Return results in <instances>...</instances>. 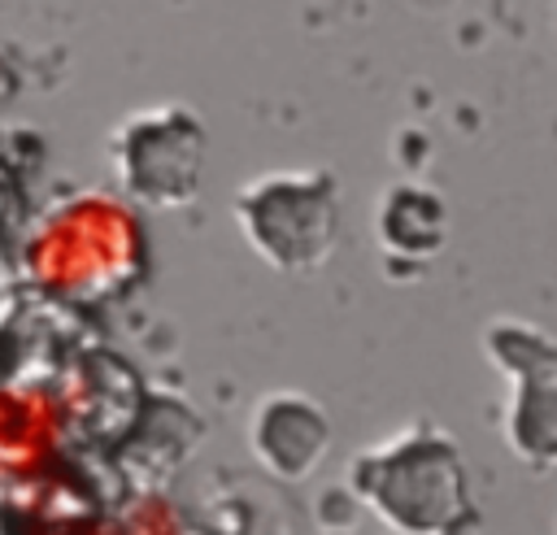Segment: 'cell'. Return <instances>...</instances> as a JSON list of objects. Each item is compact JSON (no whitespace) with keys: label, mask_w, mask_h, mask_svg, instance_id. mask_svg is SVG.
Masks as SVG:
<instances>
[{"label":"cell","mask_w":557,"mask_h":535,"mask_svg":"<svg viewBox=\"0 0 557 535\" xmlns=\"http://www.w3.org/2000/svg\"><path fill=\"white\" fill-rule=\"evenodd\" d=\"M348 492L400 535H453L474 518L461 448L431 422H409L357 448Z\"/></svg>","instance_id":"1"},{"label":"cell","mask_w":557,"mask_h":535,"mask_svg":"<svg viewBox=\"0 0 557 535\" xmlns=\"http://www.w3.org/2000/svg\"><path fill=\"white\" fill-rule=\"evenodd\" d=\"M248 452L270 478L305 483L331 452V418L309 391H265L248 409Z\"/></svg>","instance_id":"5"},{"label":"cell","mask_w":557,"mask_h":535,"mask_svg":"<svg viewBox=\"0 0 557 535\" xmlns=\"http://www.w3.org/2000/svg\"><path fill=\"white\" fill-rule=\"evenodd\" d=\"M235 226L252 257L278 274H313L339 239V183L331 170H265L235 191Z\"/></svg>","instance_id":"2"},{"label":"cell","mask_w":557,"mask_h":535,"mask_svg":"<svg viewBox=\"0 0 557 535\" xmlns=\"http://www.w3.org/2000/svg\"><path fill=\"white\" fill-rule=\"evenodd\" d=\"M205 122L178 104H144L126 113L109 135V165L131 204L174 213L200 196L205 183Z\"/></svg>","instance_id":"3"},{"label":"cell","mask_w":557,"mask_h":535,"mask_svg":"<svg viewBox=\"0 0 557 535\" xmlns=\"http://www.w3.org/2000/svg\"><path fill=\"white\" fill-rule=\"evenodd\" d=\"M122 535H187L178 509L161 496H144L131 505L126 522H122Z\"/></svg>","instance_id":"9"},{"label":"cell","mask_w":557,"mask_h":535,"mask_svg":"<svg viewBox=\"0 0 557 535\" xmlns=\"http://www.w3.org/2000/svg\"><path fill=\"white\" fill-rule=\"evenodd\" d=\"M448 200L444 191L418 183V178H396L383 196H379V213H374V235L383 244L387 261L400 265H426L444 252L448 244Z\"/></svg>","instance_id":"6"},{"label":"cell","mask_w":557,"mask_h":535,"mask_svg":"<svg viewBox=\"0 0 557 535\" xmlns=\"http://www.w3.org/2000/svg\"><path fill=\"white\" fill-rule=\"evenodd\" d=\"M509 452L531 470H557V370L509 378L500 426Z\"/></svg>","instance_id":"7"},{"label":"cell","mask_w":557,"mask_h":535,"mask_svg":"<svg viewBox=\"0 0 557 535\" xmlns=\"http://www.w3.org/2000/svg\"><path fill=\"white\" fill-rule=\"evenodd\" d=\"M52 535H122V531H109V526H87V522H78V526H61V531H52Z\"/></svg>","instance_id":"10"},{"label":"cell","mask_w":557,"mask_h":535,"mask_svg":"<svg viewBox=\"0 0 557 535\" xmlns=\"http://www.w3.org/2000/svg\"><path fill=\"white\" fill-rule=\"evenodd\" d=\"M139 231L126 217V204L91 200L61 213L39 239H35V270L57 291H100L117 274H126V261L135 257Z\"/></svg>","instance_id":"4"},{"label":"cell","mask_w":557,"mask_h":535,"mask_svg":"<svg viewBox=\"0 0 557 535\" xmlns=\"http://www.w3.org/2000/svg\"><path fill=\"white\" fill-rule=\"evenodd\" d=\"M483 357L496 365V374L527 378V374H548L557 370V339L522 318H496L483 326Z\"/></svg>","instance_id":"8"}]
</instances>
